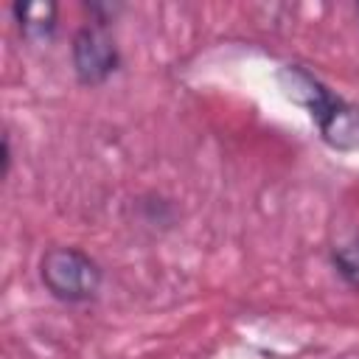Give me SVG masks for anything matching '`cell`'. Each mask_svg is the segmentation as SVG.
Returning a JSON list of instances; mask_svg holds the SVG:
<instances>
[{"label": "cell", "instance_id": "1", "mask_svg": "<svg viewBox=\"0 0 359 359\" xmlns=\"http://www.w3.org/2000/svg\"><path fill=\"white\" fill-rule=\"evenodd\" d=\"M278 87L283 98L303 107L320 129L325 146L342 154L359 151V107L334 95L303 65H283L278 70Z\"/></svg>", "mask_w": 359, "mask_h": 359}, {"label": "cell", "instance_id": "2", "mask_svg": "<svg viewBox=\"0 0 359 359\" xmlns=\"http://www.w3.org/2000/svg\"><path fill=\"white\" fill-rule=\"evenodd\" d=\"M39 280L62 303H87L101 289V266L79 247H50L39 258Z\"/></svg>", "mask_w": 359, "mask_h": 359}, {"label": "cell", "instance_id": "3", "mask_svg": "<svg viewBox=\"0 0 359 359\" xmlns=\"http://www.w3.org/2000/svg\"><path fill=\"white\" fill-rule=\"evenodd\" d=\"M70 59H73V73H76L79 84H84V87L104 84L121 65L115 39L107 34V25H95V22L81 25L73 34Z\"/></svg>", "mask_w": 359, "mask_h": 359}, {"label": "cell", "instance_id": "4", "mask_svg": "<svg viewBox=\"0 0 359 359\" xmlns=\"http://www.w3.org/2000/svg\"><path fill=\"white\" fill-rule=\"evenodd\" d=\"M11 14L17 20V28L22 34V39L28 42H50L53 31H56V14L59 6L53 0H39V3H14Z\"/></svg>", "mask_w": 359, "mask_h": 359}, {"label": "cell", "instance_id": "5", "mask_svg": "<svg viewBox=\"0 0 359 359\" xmlns=\"http://www.w3.org/2000/svg\"><path fill=\"white\" fill-rule=\"evenodd\" d=\"M331 261H334L337 275L348 286L359 289V238H351L345 244H337L334 252H331Z\"/></svg>", "mask_w": 359, "mask_h": 359}, {"label": "cell", "instance_id": "6", "mask_svg": "<svg viewBox=\"0 0 359 359\" xmlns=\"http://www.w3.org/2000/svg\"><path fill=\"white\" fill-rule=\"evenodd\" d=\"M8 168H11V143H8V135L3 137V177L8 174Z\"/></svg>", "mask_w": 359, "mask_h": 359}]
</instances>
